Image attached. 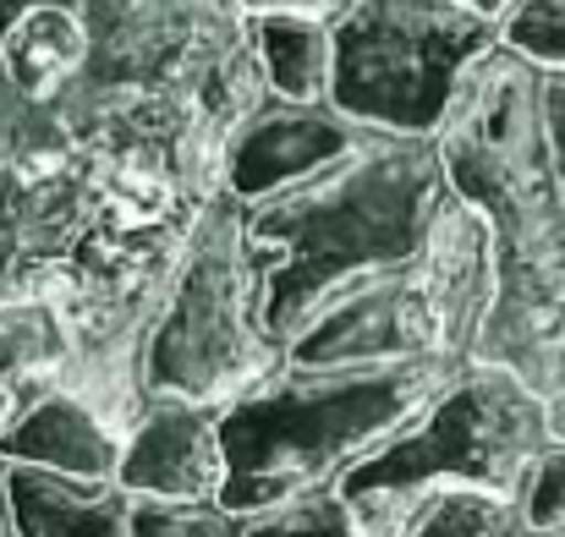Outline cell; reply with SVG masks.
<instances>
[{"label": "cell", "mask_w": 565, "mask_h": 537, "mask_svg": "<svg viewBox=\"0 0 565 537\" xmlns=\"http://www.w3.org/2000/svg\"><path fill=\"white\" fill-rule=\"evenodd\" d=\"M280 367L286 357L264 330L258 275L242 241V203L231 192H214L192 225L171 297L143 341V395L231 406Z\"/></svg>", "instance_id": "cell-5"}, {"label": "cell", "mask_w": 565, "mask_h": 537, "mask_svg": "<svg viewBox=\"0 0 565 537\" xmlns=\"http://www.w3.org/2000/svg\"><path fill=\"white\" fill-rule=\"evenodd\" d=\"M0 461L61 472V477H88V483H116L121 433L77 389L50 384V389H33L0 428Z\"/></svg>", "instance_id": "cell-9"}, {"label": "cell", "mask_w": 565, "mask_h": 537, "mask_svg": "<svg viewBox=\"0 0 565 537\" xmlns=\"http://www.w3.org/2000/svg\"><path fill=\"white\" fill-rule=\"evenodd\" d=\"M555 537H565V533H555Z\"/></svg>", "instance_id": "cell-24"}, {"label": "cell", "mask_w": 565, "mask_h": 537, "mask_svg": "<svg viewBox=\"0 0 565 537\" xmlns=\"http://www.w3.org/2000/svg\"><path fill=\"white\" fill-rule=\"evenodd\" d=\"M516 511H522V522H527L533 537L565 533V439H550V444L539 450V461H533L527 477H522Z\"/></svg>", "instance_id": "cell-16"}, {"label": "cell", "mask_w": 565, "mask_h": 537, "mask_svg": "<svg viewBox=\"0 0 565 537\" xmlns=\"http://www.w3.org/2000/svg\"><path fill=\"white\" fill-rule=\"evenodd\" d=\"M505 44L539 66H565V0H522L505 17Z\"/></svg>", "instance_id": "cell-17"}, {"label": "cell", "mask_w": 565, "mask_h": 537, "mask_svg": "<svg viewBox=\"0 0 565 537\" xmlns=\"http://www.w3.org/2000/svg\"><path fill=\"white\" fill-rule=\"evenodd\" d=\"M0 537H11V527H6V505H0Z\"/></svg>", "instance_id": "cell-22"}, {"label": "cell", "mask_w": 565, "mask_h": 537, "mask_svg": "<svg viewBox=\"0 0 565 537\" xmlns=\"http://www.w3.org/2000/svg\"><path fill=\"white\" fill-rule=\"evenodd\" d=\"M550 439H561L555 411L527 389V378L472 357L412 428L358 461L335 494L363 537H406L434 494L516 500Z\"/></svg>", "instance_id": "cell-4"}, {"label": "cell", "mask_w": 565, "mask_h": 537, "mask_svg": "<svg viewBox=\"0 0 565 537\" xmlns=\"http://www.w3.org/2000/svg\"><path fill=\"white\" fill-rule=\"evenodd\" d=\"M472 357H401L363 367H280L220 406V494L231 516H264L335 488L358 461L412 428Z\"/></svg>", "instance_id": "cell-3"}, {"label": "cell", "mask_w": 565, "mask_h": 537, "mask_svg": "<svg viewBox=\"0 0 565 537\" xmlns=\"http://www.w3.org/2000/svg\"><path fill=\"white\" fill-rule=\"evenodd\" d=\"M61 6H77V11H83V6H94V0H61Z\"/></svg>", "instance_id": "cell-23"}, {"label": "cell", "mask_w": 565, "mask_h": 537, "mask_svg": "<svg viewBox=\"0 0 565 537\" xmlns=\"http://www.w3.org/2000/svg\"><path fill=\"white\" fill-rule=\"evenodd\" d=\"M406 537H533L516 500H489V494H434Z\"/></svg>", "instance_id": "cell-13"}, {"label": "cell", "mask_w": 565, "mask_h": 537, "mask_svg": "<svg viewBox=\"0 0 565 537\" xmlns=\"http://www.w3.org/2000/svg\"><path fill=\"white\" fill-rule=\"evenodd\" d=\"M0 505L11 537H127L132 494L121 483L61 477L0 461Z\"/></svg>", "instance_id": "cell-11"}, {"label": "cell", "mask_w": 565, "mask_h": 537, "mask_svg": "<svg viewBox=\"0 0 565 537\" xmlns=\"http://www.w3.org/2000/svg\"><path fill=\"white\" fill-rule=\"evenodd\" d=\"M544 132H550L555 176L565 192V66H544Z\"/></svg>", "instance_id": "cell-18"}, {"label": "cell", "mask_w": 565, "mask_h": 537, "mask_svg": "<svg viewBox=\"0 0 565 537\" xmlns=\"http://www.w3.org/2000/svg\"><path fill=\"white\" fill-rule=\"evenodd\" d=\"M363 132L369 127L347 121L335 105H291V99L264 94L225 138L220 192H231L236 203H258L291 181L313 176L335 154H347Z\"/></svg>", "instance_id": "cell-7"}, {"label": "cell", "mask_w": 565, "mask_h": 537, "mask_svg": "<svg viewBox=\"0 0 565 537\" xmlns=\"http://www.w3.org/2000/svg\"><path fill=\"white\" fill-rule=\"evenodd\" d=\"M247 50L275 99L330 105V22L319 17H247Z\"/></svg>", "instance_id": "cell-12"}, {"label": "cell", "mask_w": 565, "mask_h": 537, "mask_svg": "<svg viewBox=\"0 0 565 537\" xmlns=\"http://www.w3.org/2000/svg\"><path fill=\"white\" fill-rule=\"evenodd\" d=\"M242 537H363L347 500L335 488H319V494H302L291 505H275L264 516H247Z\"/></svg>", "instance_id": "cell-14"}, {"label": "cell", "mask_w": 565, "mask_h": 537, "mask_svg": "<svg viewBox=\"0 0 565 537\" xmlns=\"http://www.w3.org/2000/svg\"><path fill=\"white\" fill-rule=\"evenodd\" d=\"M456 6H467V11H478V17H489V22H500V28H505V17H511L522 0H456Z\"/></svg>", "instance_id": "cell-20"}, {"label": "cell", "mask_w": 565, "mask_h": 537, "mask_svg": "<svg viewBox=\"0 0 565 537\" xmlns=\"http://www.w3.org/2000/svg\"><path fill=\"white\" fill-rule=\"evenodd\" d=\"M505 28L456 0H352L330 22V105L374 132L434 138Z\"/></svg>", "instance_id": "cell-6"}, {"label": "cell", "mask_w": 565, "mask_h": 537, "mask_svg": "<svg viewBox=\"0 0 565 537\" xmlns=\"http://www.w3.org/2000/svg\"><path fill=\"white\" fill-rule=\"evenodd\" d=\"M242 516H231L214 500L198 505H166V500H132L127 537H242Z\"/></svg>", "instance_id": "cell-15"}, {"label": "cell", "mask_w": 565, "mask_h": 537, "mask_svg": "<svg viewBox=\"0 0 565 537\" xmlns=\"http://www.w3.org/2000/svg\"><path fill=\"white\" fill-rule=\"evenodd\" d=\"M242 17H319V22H335L352 0H231Z\"/></svg>", "instance_id": "cell-19"}, {"label": "cell", "mask_w": 565, "mask_h": 537, "mask_svg": "<svg viewBox=\"0 0 565 537\" xmlns=\"http://www.w3.org/2000/svg\"><path fill=\"white\" fill-rule=\"evenodd\" d=\"M434 149L489 236L494 297L472 357L527 378L565 439V192L544 132V66L494 44L467 72Z\"/></svg>", "instance_id": "cell-2"}, {"label": "cell", "mask_w": 565, "mask_h": 537, "mask_svg": "<svg viewBox=\"0 0 565 537\" xmlns=\"http://www.w3.org/2000/svg\"><path fill=\"white\" fill-rule=\"evenodd\" d=\"M220 406H198L177 395H143V411L121 433L116 483L132 500L198 505L220 494Z\"/></svg>", "instance_id": "cell-8"}, {"label": "cell", "mask_w": 565, "mask_h": 537, "mask_svg": "<svg viewBox=\"0 0 565 537\" xmlns=\"http://www.w3.org/2000/svg\"><path fill=\"white\" fill-rule=\"evenodd\" d=\"M242 241L291 367L472 357L494 297L483 219L434 138L369 127L313 176L242 203Z\"/></svg>", "instance_id": "cell-1"}, {"label": "cell", "mask_w": 565, "mask_h": 537, "mask_svg": "<svg viewBox=\"0 0 565 537\" xmlns=\"http://www.w3.org/2000/svg\"><path fill=\"white\" fill-rule=\"evenodd\" d=\"M11 411H17V400H11V395H6V389H0V428H6V422H11Z\"/></svg>", "instance_id": "cell-21"}, {"label": "cell", "mask_w": 565, "mask_h": 537, "mask_svg": "<svg viewBox=\"0 0 565 537\" xmlns=\"http://www.w3.org/2000/svg\"><path fill=\"white\" fill-rule=\"evenodd\" d=\"M88 72V22L61 0H17L0 22V77L17 99L61 110Z\"/></svg>", "instance_id": "cell-10"}]
</instances>
